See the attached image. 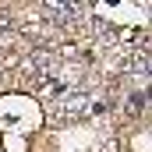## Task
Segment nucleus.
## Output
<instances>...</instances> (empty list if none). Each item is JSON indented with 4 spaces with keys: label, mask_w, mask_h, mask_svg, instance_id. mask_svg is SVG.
Wrapping results in <instances>:
<instances>
[{
    "label": "nucleus",
    "mask_w": 152,
    "mask_h": 152,
    "mask_svg": "<svg viewBox=\"0 0 152 152\" xmlns=\"http://www.w3.org/2000/svg\"><path fill=\"white\" fill-rule=\"evenodd\" d=\"M42 14H50L46 18L50 25H71V21H78L81 7L78 4H42Z\"/></svg>",
    "instance_id": "nucleus-1"
},
{
    "label": "nucleus",
    "mask_w": 152,
    "mask_h": 152,
    "mask_svg": "<svg viewBox=\"0 0 152 152\" xmlns=\"http://www.w3.org/2000/svg\"><path fill=\"white\" fill-rule=\"evenodd\" d=\"M92 106H88V99L85 96H60L57 99V117H81L88 113Z\"/></svg>",
    "instance_id": "nucleus-2"
}]
</instances>
